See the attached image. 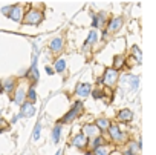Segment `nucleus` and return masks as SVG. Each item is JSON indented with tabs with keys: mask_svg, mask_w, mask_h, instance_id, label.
I'll return each mask as SVG.
<instances>
[{
	"mask_svg": "<svg viewBox=\"0 0 156 155\" xmlns=\"http://www.w3.org/2000/svg\"><path fill=\"white\" fill-rule=\"evenodd\" d=\"M93 155H107V149L104 146H100L98 149H95V154Z\"/></svg>",
	"mask_w": 156,
	"mask_h": 155,
	"instance_id": "nucleus-23",
	"label": "nucleus"
},
{
	"mask_svg": "<svg viewBox=\"0 0 156 155\" xmlns=\"http://www.w3.org/2000/svg\"><path fill=\"white\" fill-rule=\"evenodd\" d=\"M23 98H25V89H23V87H18L17 94H16V103L17 105H22Z\"/></svg>",
	"mask_w": 156,
	"mask_h": 155,
	"instance_id": "nucleus-17",
	"label": "nucleus"
},
{
	"mask_svg": "<svg viewBox=\"0 0 156 155\" xmlns=\"http://www.w3.org/2000/svg\"><path fill=\"white\" fill-rule=\"evenodd\" d=\"M90 94L93 95V98H97V100H98V98H103V97H104V95H103V92H101V91H95V92H90Z\"/></svg>",
	"mask_w": 156,
	"mask_h": 155,
	"instance_id": "nucleus-26",
	"label": "nucleus"
},
{
	"mask_svg": "<svg viewBox=\"0 0 156 155\" xmlns=\"http://www.w3.org/2000/svg\"><path fill=\"white\" fill-rule=\"evenodd\" d=\"M95 126L98 127V131H107V129H109V126H110V123H109V120H107V118H98L97 123H95Z\"/></svg>",
	"mask_w": 156,
	"mask_h": 155,
	"instance_id": "nucleus-12",
	"label": "nucleus"
},
{
	"mask_svg": "<svg viewBox=\"0 0 156 155\" xmlns=\"http://www.w3.org/2000/svg\"><path fill=\"white\" fill-rule=\"evenodd\" d=\"M49 48H51V51H54V52L61 51V49H63V38H61V37H55V38L51 42Z\"/></svg>",
	"mask_w": 156,
	"mask_h": 155,
	"instance_id": "nucleus-8",
	"label": "nucleus"
},
{
	"mask_svg": "<svg viewBox=\"0 0 156 155\" xmlns=\"http://www.w3.org/2000/svg\"><path fill=\"white\" fill-rule=\"evenodd\" d=\"M66 69V62L64 60H57L55 62V71L57 72H63Z\"/></svg>",
	"mask_w": 156,
	"mask_h": 155,
	"instance_id": "nucleus-20",
	"label": "nucleus"
},
{
	"mask_svg": "<svg viewBox=\"0 0 156 155\" xmlns=\"http://www.w3.org/2000/svg\"><path fill=\"white\" fill-rule=\"evenodd\" d=\"M42 20H43V14H42L40 11H37V9L29 11L28 16L25 17V22L28 23V25H38Z\"/></svg>",
	"mask_w": 156,
	"mask_h": 155,
	"instance_id": "nucleus-1",
	"label": "nucleus"
},
{
	"mask_svg": "<svg viewBox=\"0 0 156 155\" xmlns=\"http://www.w3.org/2000/svg\"><path fill=\"white\" fill-rule=\"evenodd\" d=\"M128 80H130V87H132V89L135 91V89H136V87H138V85H139V80H138V77H127Z\"/></svg>",
	"mask_w": 156,
	"mask_h": 155,
	"instance_id": "nucleus-21",
	"label": "nucleus"
},
{
	"mask_svg": "<svg viewBox=\"0 0 156 155\" xmlns=\"http://www.w3.org/2000/svg\"><path fill=\"white\" fill-rule=\"evenodd\" d=\"M86 143H87V138H86V135H84L83 132L78 134V135H75V137H73V140H72V144L75 146V147H80V149H83V147L86 146Z\"/></svg>",
	"mask_w": 156,
	"mask_h": 155,
	"instance_id": "nucleus-6",
	"label": "nucleus"
},
{
	"mask_svg": "<svg viewBox=\"0 0 156 155\" xmlns=\"http://www.w3.org/2000/svg\"><path fill=\"white\" fill-rule=\"evenodd\" d=\"M121 25H123V20H121L119 17H116V18H113L112 22L109 23V26H107V29H106V31L115 32V31H118V29L121 28Z\"/></svg>",
	"mask_w": 156,
	"mask_h": 155,
	"instance_id": "nucleus-11",
	"label": "nucleus"
},
{
	"mask_svg": "<svg viewBox=\"0 0 156 155\" xmlns=\"http://www.w3.org/2000/svg\"><path fill=\"white\" fill-rule=\"evenodd\" d=\"M124 155H135V154H133V152H132V151H127V152H126V154H124Z\"/></svg>",
	"mask_w": 156,
	"mask_h": 155,
	"instance_id": "nucleus-29",
	"label": "nucleus"
},
{
	"mask_svg": "<svg viewBox=\"0 0 156 155\" xmlns=\"http://www.w3.org/2000/svg\"><path fill=\"white\" fill-rule=\"evenodd\" d=\"M132 117H133V114L128 109H123L118 112V120H121V121H128V120H132Z\"/></svg>",
	"mask_w": 156,
	"mask_h": 155,
	"instance_id": "nucleus-13",
	"label": "nucleus"
},
{
	"mask_svg": "<svg viewBox=\"0 0 156 155\" xmlns=\"http://www.w3.org/2000/svg\"><path fill=\"white\" fill-rule=\"evenodd\" d=\"M6 16H8L11 20H14V22H20V20H22V8H20L18 5L11 6Z\"/></svg>",
	"mask_w": 156,
	"mask_h": 155,
	"instance_id": "nucleus-3",
	"label": "nucleus"
},
{
	"mask_svg": "<svg viewBox=\"0 0 156 155\" xmlns=\"http://www.w3.org/2000/svg\"><path fill=\"white\" fill-rule=\"evenodd\" d=\"M55 155H60V152H57V154H55Z\"/></svg>",
	"mask_w": 156,
	"mask_h": 155,
	"instance_id": "nucleus-30",
	"label": "nucleus"
},
{
	"mask_svg": "<svg viewBox=\"0 0 156 155\" xmlns=\"http://www.w3.org/2000/svg\"><path fill=\"white\" fill-rule=\"evenodd\" d=\"M109 132H110V135L115 141H121L124 138L123 132H121V129H118V126H109Z\"/></svg>",
	"mask_w": 156,
	"mask_h": 155,
	"instance_id": "nucleus-9",
	"label": "nucleus"
},
{
	"mask_svg": "<svg viewBox=\"0 0 156 155\" xmlns=\"http://www.w3.org/2000/svg\"><path fill=\"white\" fill-rule=\"evenodd\" d=\"M80 109H81V103L78 102V103H75L73 109H72V111H69V112H67L66 115L63 117V123H71V121L78 115V111H80Z\"/></svg>",
	"mask_w": 156,
	"mask_h": 155,
	"instance_id": "nucleus-4",
	"label": "nucleus"
},
{
	"mask_svg": "<svg viewBox=\"0 0 156 155\" xmlns=\"http://www.w3.org/2000/svg\"><path fill=\"white\" fill-rule=\"evenodd\" d=\"M60 134H61V126L57 124L55 127H54V131H52V140H54V143H58Z\"/></svg>",
	"mask_w": 156,
	"mask_h": 155,
	"instance_id": "nucleus-16",
	"label": "nucleus"
},
{
	"mask_svg": "<svg viewBox=\"0 0 156 155\" xmlns=\"http://www.w3.org/2000/svg\"><path fill=\"white\" fill-rule=\"evenodd\" d=\"M113 155H118V154H113Z\"/></svg>",
	"mask_w": 156,
	"mask_h": 155,
	"instance_id": "nucleus-31",
	"label": "nucleus"
},
{
	"mask_svg": "<svg viewBox=\"0 0 156 155\" xmlns=\"http://www.w3.org/2000/svg\"><path fill=\"white\" fill-rule=\"evenodd\" d=\"M95 42H97V32L92 31L90 34H89V37H87V40H86V43H84V46H83V49H87V46H90V45L95 43Z\"/></svg>",
	"mask_w": 156,
	"mask_h": 155,
	"instance_id": "nucleus-14",
	"label": "nucleus"
},
{
	"mask_svg": "<svg viewBox=\"0 0 156 155\" xmlns=\"http://www.w3.org/2000/svg\"><path fill=\"white\" fill-rule=\"evenodd\" d=\"M34 114H35V107H34V105H32L31 102L25 103V105L22 106V115H23V117H32Z\"/></svg>",
	"mask_w": 156,
	"mask_h": 155,
	"instance_id": "nucleus-7",
	"label": "nucleus"
},
{
	"mask_svg": "<svg viewBox=\"0 0 156 155\" xmlns=\"http://www.w3.org/2000/svg\"><path fill=\"white\" fill-rule=\"evenodd\" d=\"M46 69H47V74H51V75H52V74H54V71H52L51 68H46Z\"/></svg>",
	"mask_w": 156,
	"mask_h": 155,
	"instance_id": "nucleus-28",
	"label": "nucleus"
},
{
	"mask_svg": "<svg viewBox=\"0 0 156 155\" xmlns=\"http://www.w3.org/2000/svg\"><path fill=\"white\" fill-rule=\"evenodd\" d=\"M83 134L86 137H97V134H98V127L95 126V124H86L83 127Z\"/></svg>",
	"mask_w": 156,
	"mask_h": 155,
	"instance_id": "nucleus-10",
	"label": "nucleus"
},
{
	"mask_svg": "<svg viewBox=\"0 0 156 155\" xmlns=\"http://www.w3.org/2000/svg\"><path fill=\"white\" fill-rule=\"evenodd\" d=\"M103 83H106L107 86H113L115 83L118 82V71H115V69H107L104 72V77L103 80H101Z\"/></svg>",
	"mask_w": 156,
	"mask_h": 155,
	"instance_id": "nucleus-2",
	"label": "nucleus"
},
{
	"mask_svg": "<svg viewBox=\"0 0 156 155\" xmlns=\"http://www.w3.org/2000/svg\"><path fill=\"white\" fill-rule=\"evenodd\" d=\"M28 98L31 100V103L37 100V94H35V89H34V87H31V89H29V92H28Z\"/></svg>",
	"mask_w": 156,
	"mask_h": 155,
	"instance_id": "nucleus-22",
	"label": "nucleus"
},
{
	"mask_svg": "<svg viewBox=\"0 0 156 155\" xmlns=\"http://www.w3.org/2000/svg\"><path fill=\"white\" fill-rule=\"evenodd\" d=\"M104 144V140L101 138V137H93V140L90 141V146H92V149H98L100 146H103Z\"/></svg>",
	"mask_w": 156,
	"mask_h": 155,
	"instance_id": "nucleus-15",
	"label": "nucleus"
},
{
	"mask_svg": "<svg viewBox=\"0 0 156 155\" xmlns=\"http://www.w3.org/2000/svg\"><path fill=\"white\" fill-rule=\"evenodd\" d=\"M133 52H135V58H136V62L141 63V51L138 49V46H133Z\"/></svg>",
	"mask_w": 156,
	"mask_h": 155,
	"instance_id": "nucleus-24",
	"label": "nucleus"
},
{
	"mask_svg": "<svg viewBox=\"0 0 156 155\" xmlns=\"http://www.w3.org/2000/svg\"><path fill=\"white\" fill-rule=\"evenodd\" d=\"M100 25V20H98V17H93V22H92V26H95V28H97V26Z\"/></svg>",
	"mask_w": 156,
	"mask_h": 155,
	"instance_id": "nucleus-27",
	"label": "nucleus"
},
{
	"mask_svg": "<svg viewBox=\"0 0 156 155\" xmlns=\"http://www.w3.org/2000/svg\"><path fill=\"white\" fill-rule=\"evenodd\" d=\"M92 92V87H90V85L89 83H80L78 86H77V95L78 97H87L89 94Z\"/></svg>",
	"mask_w": 156,
	"mask_h": 155,
	"instance_id": "nucleus-5",
	"label": "nucleus"
},
{
	"mask_svg": "<svg viewBox=\"0 0 156 155\" xmlns=\"http://www.w3.org/2000/svg\"><path fill=\"white\" fill-rule=\"evenodd\" d=\"M38 137H40V123H37L35 131H34V140H38Z\"/></svg>",
	"mask_w": 156,
	"mask_h": 155,
	"instance_id": "nucleus-25",
	"label": "nucleus"
},
{
	"mask_svg": "<svg viewBox=\"0 0 156 155\" xmlns=\"http://www.w3.org/2000/svg\"><path fill=\"white\" fill-rule=\"evenodd\" d=\"M12 89H14V80H6V82L3 83V91L5 92H12Z\"/></svg>",
	"mask_w": 156,
	"mask_h": 155,
	"instance_id": "nucleus-18",
	"label": "nucleus"
},
{
	"mask_svg": "<svg viewBox=\"0 0 156 155\" xmlns=\"http://www.w3.org/2000/svg\"><path fill=\"white\" fill-rule=\"evenodd\" d=\"M113 65H115V71H116L118 68H121V66L124 65V57H121V55H116L115 57V60H113Z\"/></svg>",
	"mask_w": 156,
	"mask_h": 155,
	"instance_id": "nucleus-19",
	"label": "nucleus"
}]
</instances>
